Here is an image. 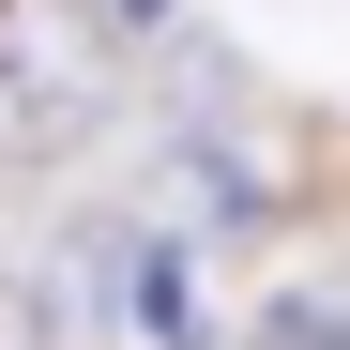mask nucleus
<instances>
[{
  "label": "nucleus",
  "mask_w": 350,
  "mask_h": 350,
  "mask_svg": "<svg viewBox=\"0 0 350 350\" xmlns=\"http://www.w3.org/2000/svg\"><path fill=\"white\" fill-rule=\"evenodd\" d=\"M259 350H350V289H289L259 320Z\"/></svg>",
  "instance_id": "1"
}]
</instances>
